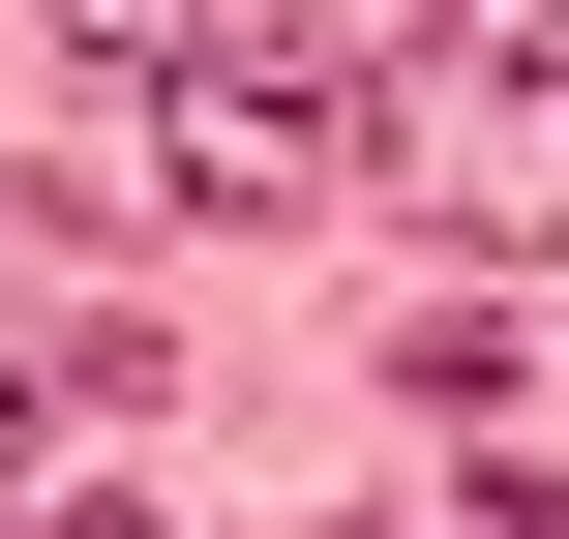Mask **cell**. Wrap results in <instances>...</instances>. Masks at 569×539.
Returning <instances> with one entry per match:
<instances>
[{
  "label": "cell",
  "mask_w": 569,
  "mask_h": 539,
  "mask_svg": "<svg viewBox=\"0 0 569 539\" xmlns=\"http://www.w3.org/2000/svg\"><path fill=\"white\" fill-rule=\"evenodd\" d=\"M150 180L180 210H330V180H390V60H180Z\"/></svg>",
  "instance_id": "obj_1"
},
{
  "label": "cell",
  "mask_w": 569,
  "mask_h": 539,
  "mask_svg": "<svg viewBox=\"0 0 569 539\" xmlns=\"http://www.w3.org/2000/svg\"><path fill=\"white\" fill-rule=\"evenodd\" d=\"M60 60H90V90H180V60H210V0H60Z\"/></svg>",
  "instance_id": "obj_2"
},
{
  "label": "cell",
  "mask_w": 569,
  "mask_h": 539,
  "mask_svg": "<svg viewBox=\"0 0 569 539\" xmlns=\"http://www.w3.org/2000/svg\"><path fill=\"white\" fill-rule=\"evenodd\" d=\"M480 539H569V480H540V450H510V480H480Z\"/></svg>",
  "instance_id": "obj_3"
}]
</instances>
